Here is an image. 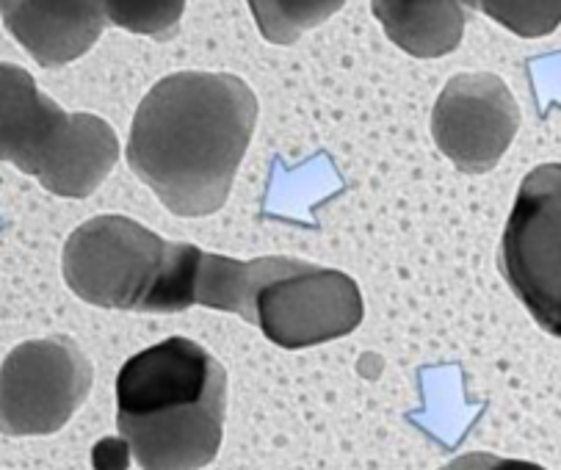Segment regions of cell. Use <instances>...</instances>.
<instances>
[{"label": "cell", "mask_w": 561, "mask_h": 470, "mask_svg": "<svg viewBox=\"0 0 561 470\" xmlns=\"http://www.w3.org/2000/svg\"><path fill=\"white\" fill-rule=\"evenodd\" d=\"M257 125V98L230 72H174L139 103L128 163L174 216H210L232 181Z\"/></svg>", "instance_id": "6da1fadb"}, {"label": "cell", "mask_w": 561, "mask_h": 470, "mask_svg": "<svg viewBox=\"0 0 561 470\" xmlns=\"http://www.w3.org/2000/svg\"><path fill=\"white\" fill-rule=\"evenodd\" d=\"M225 413L227 371L197 341L167 337L119 368L116 429L141 470L208 468Z\"/></svg>", "instance_id": "7a4b0ae2"}, {"label": "cell", "mask_w": 561, "mask_h": 470, "mask_svg": "<svg viewBox=\"0 0 561 470\" xmlns=\"http://www.w3.org/2000/svg\"><path fill=\"white\" fill-rule=\"evenodd\" d=\"M197 305L255 324L279 348L337 341L365 316L359 285L348 274L283 255L236 261L203 252Z\"/></svg>", "instance_id": "3957f363"}, {"label": "cell", "mask_w": 561, "mask_h": 470, "mask_svg": "<svg viewBox=\"0 0 561 470\" xmlns=\"http://www.w3.org/2000/svg\"><path fill=\"white\" fill-rule=\"evenodd\" d=\"M203 252L128 216H94L65 244L61 266L83 302L125 313H185L197 305Z\"/></svg>", "instance_id": "277c9868"}, {"label": "cell", "mask_w": 561, "mask_h": 470, "mask_svg": "<svg viewBox=\"0 0 561 470\" xmlns=\"http://www.w3.org/2000/svg\"><path fill=\"white\" fill-rule=\"evenodd\" d=\"M0 161L56 197L87 199L119 161V139L105 119L70 114L39 92L28 70L0 61Z\"/></svg>", "instance_id": "5b68a950"}, {"label": "cell", "mask_w": 561, "mask_h": 470, "mask_svg": "<svg viewBox=\"0 0 561 470\" xmlns=\"http://www.w3.org/2000/svg\"><path fill=\"white\" fill-rule=\"evenodd\" d=\"M497 268L531 319L561 337V163H542L523 177Z\"/></svg>", "instance_id": "8992f818"}, {"label": "cell", "mask_w": 561, "mask_h": 470, "mask_svg": "<svg viewBox=\"0 0 561 470\" xmlns=\"http://www.w3.org/2000/svg\"><path fill=\"white\" fill-rule=\"evenodd\" d=\"M94 368L67 335L25 341L0 363V435H56L81 410Z\"/></svg>", "instance_id": "52a82bcc"}, {"label": "cell", "mask_w": 561, "mask_h": 470, "mask_svg": "<svg viewBox=\"0 0 561 470\" xmlns=\"http://www.w3.org/2000/svg\"><path fill=\"white\" fill-rule=\"evenodd\" d=\"M520 130V105L504 78L492 72L454 76L432 108L437 150L465 174L497 167Z\"/></svg>", "instance_id": "ba28073f"}, {"label": "cell", "mask_w": 561, "mask_h": 470, "mask_svg": "<svg viewBox=\"0 0 561 470\" xmlns=\"http://www.w3.org/2000/svg\"><path fill=\"white\" fill-rule=\"evenodd\" d=\"M0 20L14 42L47 70L92 50L108 25L100 0H0Z\"/></svg>", "instance_id": "9c48e42d"}, {"label": "cell", "mask_w": 561, "mask_h": 470, "mask_svg": "<svg viewBox=\"0 0 561 470\" xmlns=\"http://www.w3.org/2000/svg\"><path fill=\"white\" fill-rule=\"evenodd\" d=\"M468 0H370V12L399 50L440 58L459 47L468 25Z\"/></svg>", "instance_id": "30bf717a"}, {"label": "cell", "mask_w": 561, "mask_h": 470, "mask_svg": "<svg viewBox=\"0 0 561 470\" xmlns=\"http://www.w3.org/2000/svg\"><path fill=\"white\" fill-rule=\"evenodd\" d=\"M257 31L272 45H294L301 34L319 28L346 0H247Z\"/></svg>", "instance_id": "8fae6325"}, {"label": "cell", "mask_w": 561, "mask_h": 470, "mask_svg": "<svg viewBox=\"0 0 561 470\" xmlns=\"http://www.w3.org/2000/svg\"><path fill=\"white\" fill-rule=\"evenodd\" d=\"M100 7L114 28L169 39L183 20L185 0H100Z\"/></svg>", "instance_id": "7c38bea8"}, {"label": "cell", "mask_w": 561, "mask_h": 470, "mask_svg": "<svg viewBox=\"0 0 561 470\" xmlns=\"http://www.w3.org/2000/svg\"><path fill=\"white\" fill-rule=\"evenodd\" d=\"M520 39H542L561 25V0H468Z\"/></svg>", "instance_id": "4fadbf2b"}, {"label": "cell", "mask_w": 561, "mask_h": 470, "mask_svg": "<svg viewBox=\"0 0 561 470\" xmlns=\"http://www.w3.org/2000/svg\"><path fill=\"white\" fill-rule=\"evenodd\" d=\"M440 470H545V468L537 462H528V459H504V457H495V454L473 451V454H465V457L451 459V462Z\"/></svg>", "instance_id": "5bb4252c"}]
</instances>
